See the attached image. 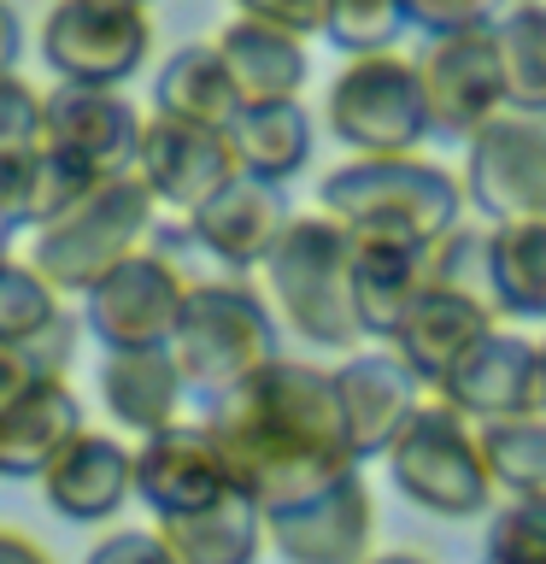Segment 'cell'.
Returning <instances> with one entry per match:
<instances>
[{
	"label": "cell",
	"instance_id": "6da1fadb",
	"mask_svg": "<svg viewBox=\"0 0 546 564\" xmlns=\"http://www.w3.org/2000/svg\"><path fill=\"white\" fill-rule=\"evenodd\" d=\"M317 212L341 224L352 241L435 247L465 224V188L447 165L423 153L405 159H347L317 183Z\"/></svg>",
	"mask_w": 546,
	"mask_h": 564
},
{
	"label": "cell",
	"instance_id": "7a4b0ae2",
	"mask_svg": "<svg viewBox=\"0 0 546 564\" xmlns=\"http://www.w3.org/2000/svg\"><path fill=\"white\" fill-rule=\"evenodd\" d=\"M264 306L282 329H294L317 352H359V317H352V236L324 212H294L264 259Z\"/></svg>",
	"mask_w": 546,
	"mask_h": 564
},
{
	"label": "cell",
	"instance_id": "3957f363",
	"mask_svg": "<svg viewBox=\"0 0 546 564\" xmlns=\"http://www.w3.org/2000/svg\"><path fill=\"white\" fill-rule=\"evenodd\" d=\"M165 352H171L183 388L200 394L206 405L229 400L236 388L253 382L271 359H282L276 317H271V306H264V294L253 289V282H241V276L188 282Z\"/></svg>",
	"mask_w": 546,
	"mask_h": 564
},
{
	"label": "cell",
	"instance_id": "277c9868",
	"mask_svg": "<svg viewBox=\"0 0 546 564\" xmlns=\"http://www.w3.org/2000/svg\"><path fill=\"white\" fill-rule=\"evenodd\" d=\"M387 482L405 506H417L423 518L440 523H488L493 511V482L482 470V447H476V423H465L452 405L435 394L412 412V423L394 435V447L382 453Z\"/></svg>",
	"mask_w": 546,
	"mask_h": 564
},
{
	"label": "cell",
	"instance_id": "5b68a950",
	"mask_svg": "<svg viewBox=\"0 0 546 564\" xmlns=\"http://www.w3.org/2000/svg\"><path fill=\"white\" fill-rule=\"evenodd\" d=\"M153 224H159V206L141 188V176H118V183L88 188L65 218L35 229L30 264L53 294H88L112 264L148 247Z\"/></svg>",
	"mask_w": 546,
	"mask_h": 564
},
{
	"label": "cell",
	"instance_id": "8992f818",
	"mask_svg": "<svg viewBox=\"0 0 546 564\" xmlns=\"http://www.w3.org/2000/svg\"><path fill=\"white\" fill-rule=\"evenodd\" d=\"M324 123L347 148V159H405L429 141V106H423L417 59L405 53H364L347 59L324 88Z\"/></svg>",
	"mask_w": 546,
	"mask_h": 564
},
{
	"label": "cell",
	"instance_id": "52a82bcc",
	"mask_svg": "<svg viewBox=\"0 0 546 564\" xmlns=\"http://www.w3.org/2000/svg\"><path fill=\"white\" fill-rule=\"evenodd\" d=\"M465 206L488 224H535L546 229V112L505 106L488 130L465 141L458 171Z\"/></svg>",
	"mask_w": 546,
	"mask_h": 564
},
{
	"label": "cell",
	"instance_id": "ba28073f",
	"mask_svg": "<svg viewBox=\"0 0 546 564\" xmlns=\"http://www.w3.org/2000/svg\"><path fill=\"white\" fill-rule=\"evenodd\" d=\"M153 12L118 0H53L42 18V59L53 83L118 88L148 65Z\"/></svg>",
	"mask_w": 546,
	"mask_h": 564
},
{
	"label": "cell",
	"instance_id": "9c48e42d",
	"mask_svg": "<svg viewBox=\"0 0 546 564\" xmlns=\"http://www.w3.org/2000/svg\"><path fill=\"white\" fill-rule=\"evenodd\" d=\"M188 276L159 253V247H141L123 264H112L95 289L83 294V329L95 335L106 352H148L165 347L176 329V312H183Z\"/></svg>",
	"mask_w": 546,
	"mask_h": 564
},
{
	"label": "cell",
	"instance_id": "30bf717a",
	"mask_svg": "<svg viewBox=\"0 0 546 564\" xmlns=\"http://www.w3.org/2000/svg\"><path fill=\"white\" fill-rule=\"evenodd\" d=\"M417 83L423 106H429V130L470 141L505 112V70H500V42L493 24L458 30V35H429L417 53Z\"/></svg>",
	"mask_w": 546,
	"mask_h": 564
},
{
	"label": "cell",
	"instance_id": "8fae6325",
	"mask_svg": "<svg viewBox=\"0 0 546 564\" xmlns=\"http://www.w3.org/2000/svg\"><path fill=\"white\" fill-rule=\"evenodd\" d=\"M141 123L148 118L118 88L53 83V95L42 100V148L83 165L95 183H112V176H135Z\"/></svg>",
	"mask_w": 546,
	"mask_h": 564
},
{
	"label": "cell",
	"instance_id": "7c38bea8",
	"mask_svg": "<svg viewBox=\"0 0 546 564\" xmlns=\"http://www.w3.org/2000/svg\"><path fill=\"white\" fill-rule=\"evenodd\" d=\"M264 546L282 564H364L376 553V494L364 470L306 506L264 518Z\"/></svg>",
	"mask_w": 546,
	"mask_h": 564
},
{
	"label": "cell",
	"instance_id": "4fadbf2b",
	"mask_svg": "<svg viewBox=\"0 0 546 564\" xmlns=\"http://www.w3.org/2000/svg\"><path fill=\"white\" fill-rule=\"evenodd\" d=\"M335 400H341V430H347V447L359 465L382 458L394 447V435L412 423V412L429 400L412 370H405L387 347H359L347 359H335Z\"/></svg>",
	"mask_w": 546,
	"mask_h": 564
},
{
	"label": "cell",
	"instance_id": "5bb4252c",
	"mask_svg": "<svg viewBox=\"0 0 546 564\" xmlns=\"http://www.w3.org/2000/svg\"><path fill=\"white\" fill-rule=\"evenodd\" d=\"M135 176H141V188L153 194V206L188 218V212H200L223 183H236V159H229L223 130H194V123L148 118L141 123Z\"/></svg>",
	"mask_w": 546,
	"mask_h": 564
},
{
	"label": "cell",
	"instance_id": "9a60e30c",
	"mask_svg": "<svg viewBox=\"0 0 546 564\" xmlns=\"http://www.w3.org/2000/svg\"><path fill=\"white\" fill-rule=\"evenodd\" d=\"M440 405H452L465 423H500L535 412V335L488 329L465 359H458L435 388Z\"/></svg>",
	"mask_w": 546,
	"mask_h": 564
},
{
	"label": "cell",
	"instance_id": "2e32d148",
	"mask_svg": "<svg viewBox=\"0 0 546 564\" xmlns=\"http://www.w3.org/2000/svg\"><path fill=\"white\" fill-rule=\"evenodd\" d=\"M229 470L200 423H176L148 441H135V500L153 506V518H183L211 500H223Z\"/></svg>",
	"mask_w": 546,
	"mask_h": 564
},
{
	"label": "cell",
	"instance_id": "e0dca14e",
	"mask_svg": "<svg viewBox=\"0 0 546 564\" xmlns=\"http://www.w3.org/2000/svg\"><path fill=\"white\" fill-rule=\"evenodd\" d=\"M488 329H500V317H493L488 300L429 282V289L417 294V306L400 317V329L387 335V352H394V359L435 394L440 377H447V370L465 359Z\"/></svg>",
	"mask_w": 546,
	"mask_h": 564
},
{
	"label": "cell",
	"instance_id": "ac0fdd59",
	"mask_svg": "<svg viewBox=\"0 0 546 564\" xmlns=\"http://www.w3.org/2000/svg\"><path fill=\"white\" fill-rule=\"evenodd\" d=\"M288 218L294 212L282 200V188L236 176V183H223L200 212H188L183 224L223 271L247 276V271H264V259H271V247H276L282 229H288Z\"/></svg>",
	"mask_w": 546,
	"mask_h": 564
},
{
	"label": "cell",
	"instance_id": "d6986e66",
	"mask_svg": "<svg viewBox=\"0 0 546 564\" xmlns=\"http://www.w3.org/2000/svg\"><path fill=\"white\" fill-rule=\"evenodd\" d=\"M35 482H42V500L65 523L118 518L123 500L135 494V447H123L112 430H83Z\"/></svg>",
	"mask_w": 546,
	"mask_h": 564
},
{
	"label": "cell",
	"instance_id": "ffe728a7",
	"mask_svg": "<svg viewBox=\"0 0 546 564\" xmlns=\"http://www.w3.org/2000/svg\"><path fill=\"white\" fill-rule=\"evenodd\" d=\"M211 47H218L241 106H288L299 100V88L312 77L306 42H294V35H282L271 24H253V18H229L211 35Z\"/></svg>",
	"mask_w": 546,
	"mask_h": 564
},
{
	"label": "cell",
	"instance_id": "44dd1931",
	"mask_svg": "<svg viewBox=\"0 0 546 564\" xmlns=\"http://www.w3.org/2000/svg\"><path fill=\"white\" fill-rule=\"evenodd\" d=\"M429 289V247H394V241H352V317L364 341L387 347L400 317Z\"/></svg>",
	"mask_w": 546,
	"mask_h": 564
},
{
	"label": "cell",
	"instance_id": "7402d4cb",
	"mask_svg": "<svg viewBox=\"0 0 546 564\" xmlns=\"http://www.w3.org/2000/svg\"><path fill=\"white\" fill-rule=\"evenodd\" d=\"M88 430L83 400L65 377H42L0 417V476H42L70 441Z\"/></svg>",
	"mask_w": 546,
	"mask_h": 564
},
{
	"label": "cell",
	"instance_id": "603a6c76",
	"mask_svg": "<svg viewBox=\"0 0 546 564\" xmlns=\"http://www.w3.org/2000/svg\"><path fill=\"white\" fill-rule=\"evenodd\" d=\"M100 400L112 423H123L130 435H159V430H176L183 423V400L188 388L176 377L171 352L165 347H148V352H106L100 359Z\"/></svg>",
	"mask_w": 546,
	"mask_h": 564
},
{
	"label": "cell",
	"instance_id": "cb8c5ba5",
	"mask_svg": "<svg viewBox=\"0 0 546 564\" xmlns=\"http://www.w3.org/2000/svg\"><path fill=\"white\" fill-rule=\"evenodd\" d=\"M153 535L176 564H259L264 553V511L247 494H223L183 518H159Z\"/></svg>",
	"mask_w": 546,
	"mask_h": 564
},
{
	"label": "cell",
	"instance_id": "d4e9b609",
	"mask_svg": "<svg viewBox=\"0 0 546 564\" xmlns=\"http://www.w3.org/2000/svg\"><path fill=\"white\" fill-rule=\"evenodd\" d=\"M223 141H229V159H236V176L282 188L288 176L306 171V159H312V112L299 100L241 106L236 123L223 130Z\"/></svg>",
	"mask_w": 546,
	"mask_h": 564
},
{
	"label": "cell",
	"instance_id": "484cf974",
	"mask_svg": "<svg viewBox=\"0 0 546 564\" xmlns=\"http://www.w3.org/2000/svg\"><path fill=\"white\" fill-rule=\"evenodd\" d=\"M488 306L500 324H546V229L488 224Z\"/></svg>",
	"mask_w": 546,
	"mask_h": 564
},
{
	"label": "cell",
	"instance_id": "4316f807",
	"mask_svg": "<svg viewBox=\"0 0 546 564\" xmlns=\"http://www.w3.org/2000/svg\"><path fill=\"white\" fill-rule=\"evenodd\" d=\"M241 112L236 88H229V70L218 59L211 42H188L176 47L153 77V118L171 123H194V130H229Z\"/></svg>",
	"mask_w": 546,
	"mask_h": 564
},
{
	"label": "cell",
	"instance_id": "83f0119b",
	"mask_svg": "<svg viewBox=\"0 0 546 564\" xmlns=\"http://www.w3.org/2000/svg\"><path fill=\"white\" fill-rule=\"evenodd\" d=\"M476 447H482V470L493 482V506L546 494V417L523 412L500 423H476Z\"/></svg>",
	"mask_w": 546,
	"mask_h": 564
},
{
	"label": "cell",
	"instance_id": "f1b7e54d",
	"mask_svg": "<svg viewBox=\"0 0 546 564\" xmlns=\"http://www.w3.org/2000/svg\"><path fill=\"white\" fill-rule=\"evenodd\" d=\"M505 70V106L517 112H546V0H511L493 18Z\"/></svg>",
	"mask_w": 546,
	"mask_h": 564
},
{
	"label": "cell",
	"instance_id": "f546056e",
	"mask_svg": "<svg viewBox=\"0 0 546 564\" xmlns=\"http://www.w3.org/2000/svg\"><path fill=\"white\" fill-rule=\"evenodd\" d=\"M400 35H405L400 0H329V12H324V42H335L347 59L394 53Z\"/></svg>",
	"mask_w": 546,
	"mask_h": 564
},
{
	"label": "cell",
	"instance_id": "4dcf8cb0",
	"mask_svg": "<svg viewBox=\"0 0 546 564\" xmlns=\"http://www.w3.org/2000/svg\"><path fill=\"white\" fill-rule=\"evenodd\" d=\"M59 294L35 276L30 259H7L0 264V347H24L30 335H42L53 317H59Z\"/></svg>",
	"mask_w": 546,
	"mask_h": 564
},
{
	"label": "cell",
	"instance_id": "1f68e13d",
	"mask_svg": "<svg viewBox=\"0 0 546 564\" xmlns=\"http://www.w3.org/2000/svg\"><path fill=\"white\" fill-rule=\"evenodd\" d=\"M482 564H546V494L540 500H500L488 511Z\"/></svg>",
	"mask_w": 546,
	"mask_h": 564
},
{
	"label": "cell",
	"instance_id": "d6a6232c",
	"mask_svg": "<svg viewBox=\"0 0 546 564\" xmlns=\"http://www.w3.org/2000/svg\"><path fill=\"white\" fill-rule=\"evenodd\" d=\"M112 183H118V176H112ZM88 188H100V183H95L83 165H70V159L47 153V148H35V159H30V212H24V229H47L53 218H65V212L77 206Z\"/></svg>",
	"mask_w": 546,
	"mask_h": 564
},
{
	"label": "cell",
	"instance_id": "836d02e7",
	"mask_svg": "<svg viewBox=\"0 0 546 564\" xmlns=\"http://www.w3.org/2000/svg\"><path fill=\"white\" fill-rule=\"evenodd\" d=\"M42 88L18 70L0 77V153H35L42 148Z\"/></svg>",
	"mask_w": 546,
	"mask_h": 564
},
{
	"label": "cell",
	"instance_id": "e575fe53",
	"mask_svg": "<svg viewBox=\"0 0 546 564\" xmlns=\"http://www.w3.org/2000/svg\"><path fill=\"white\" fill-rule=\"evenodd\" d=\"M400 7H405V30H423V35L482 30L505 12L500 0H400Z\"/></svg>",
	"mask_w": 546,
	"mask_h": 564
},
{
	"label": "cell",
	"instance_id": "d590c367",
	"mask_svg": "<svg viewBox=\"0 0 546 564\" xmlns=\"http://www.w3.org/2000/svg\"><path fill=\"white\" fill-rule=\"evenodd\" d=\"M324 12H329V0H236V18L271 24L282 35H294V42L324 35Z\"/></svg>",
	"mask_w": 546,
	"mask_h": 564
},
{
	"label": "cell",
	"instance_id": "8d00e7d4",
	"mask_svg": "<svg viewBox=\"0 0 546 564\" xmlns=\"http://www.w3.org/2000/svg\"><path fill=\"white\" fill-rule=\"evenodd\" d=\"M18 352L35 365V377H65V370H70V352H77V317L59 312L42 335H30Z\"/></svg>",
	"mask_w": 546,
	"mask_h": 564
},
{
	"label": "cell",
	"instance_id": "74e56055",
	"mask_svg": "<svg viewBox=\"0 0 546 564\" xmlns=\"http://www.w3.org/2000/svg\"><path fill=\"white\" fill-rule=\"evenodd\" d=\"M83 564H176L153 529H112Z\"/></svg>",
	"mask_w": 546,
	"mask_h": 564
},
{
	"label": "cell",
	"instance_id": "f35d334b",
	"mask_svg": "<svg viewBox=\"0 0 546 564\" xmlns=\"http://www.w3.org/2000/svg\"><path fill=\"white\" fill-rule=\"evenodd\" d=\"M30 159L35 153H0V224L24 229L30 212Z\"/></svg>",
	"mask_w": 546,
	"mask_h": 564
},
{
	"label": "cell",
	"instance_id": "ab89813d",
	"mask_svg": "<svg viewBox=\"0 0 546 564\" xmlns=\"http://www.w3.org/2000/svg\"><path fill=\"white\" fill-rule=\"evenodd\" d=\"M35 382H42V377H35V365L24 359V352H18V347H0V417H7Z\"/></svg>",
	"mask_w": 546,
	"mask_h": 564
},
{
	"label": "cell",
	"instance_id": "60d3db41",
	"mask_svg": "<svg viewBox=\"0 0 546 564\" xmlns=\"http://www.w3.org/2000/svg\"><path fill=\"white\" fill-rule=\"evenodd\" d=\"M0 564H53L42 541L18 535V529H0Z\"/></svg>",
	"mask_w": 546,
	"mask_h": 564
},
{
	"label": "cell",
	"instance_id": "b9f144b4",
	"mask_svg": "<svg viewBox=\"0 0 546 564\" xmlns=\"http://www.w3.org/2000/svg\"><path fill=\"white\" fill-rule=\"evenodd\" d=\"M18 47H24V24H18V12L0 0V77L18 70Z\"/></svg>",
	"mask_w": 546,
	"mask_h": 564
},
{
	"label": "cell",
	"instance_id": "7bdbcfd3",
	"mask_svg": "<svg viewBox=\"0 0 546 564\" xmlns=\"http://www.w3.org/2000/svg\"><path fill=\"white\" fill-rule=\"evenodd\" d=\"M535 417H546V335H535Z\"/></svg>",
	"mask_w": 546,
	"mask_h": 564
},
{
	"label": "cell",
	"instance_id": "ee69618b",
	"mask_svg": "<svg viewBox=\"0 0 546 564\" xmlns=\"http://www.w3.org/2000/svg\"><path fill=\"white\" fill-rule=\"evenodd\" d=\"M364 564H435V558L417 553V546H394V553H370Z\"/></svg>",
	"mask_w": 546,
	"mask_h": 564
},
{
	"label": "cell",
	"instance_id": "f6af8a7d",
	"mask_svg": "<svg viewBox=\"0 0 546 564\" xmlns=\"http://www.w3.org/2000/svg\"><path fill=\"white\" fill-rule=\"evenodd\" d=\"M12 236H18V229H7V224H0V264L12 259Z\"/></svg>",
	"mask_w": 546,
	"mask_h": 564
},
{
	"label": "cell",
	"instance_id": "bcb514c9",
	"mask_svg": "<svg viewBox=\"0 0 546 564\" xmlns=\"http://www.w3.org/2000/svg\"><path fill=\"white\" fill-rule=\"evenodd\" d=\"M118 7H148L153 12V0H118Z\"/></svg>",
	"mask_w": 546,
	"mask_h": 564
}]
</instances>
